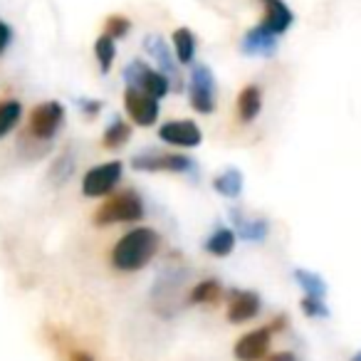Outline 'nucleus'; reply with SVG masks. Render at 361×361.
Wrapping results in <instances>:
<instances>
[{"label":"nucleus","instance_id":"obj_1","mask_svg":"<svg viewBox=\"0 0 361 361\" xmlns=\"http://www.w3.org/2000/svg\"><path fill=\"white\" fill-rule=\"evenodd\" d=\"M159 233L154 228H134L129 231L111 250V265L121 272H136L154 260L159 250Z\"/></svg>","mask_w":361,"mask_h":361},{"label":"nucleus","instance_id":"obj_2","mask_svg":"<svg viewBox=\"0 0 361 361\" xmlns=\"http://www.w3.org/2000/svg\"><path fill=\"white\" fill-rule=\"evenodd\" d=\"M144 218V201L136 191H124L111 196L109 201H104L99 208L94 211L92 221L97 228L104 226H116V223H134Z\"/></svg>","mask_w":361,"mask_h":361},{"label":"nucleus","instance_id":"obj_3","mask_svg":"<svg viewBox=\"0 0 361 361\" xmlns=\"http://www.w3.org/2000/svg\"><path fill=\"white\" fill-rule=\"evenodd\" d=\"M62 121H65V106L60 102L50 99L37 104L35 109L30 111V121H27V134H23L25 139H35L40 144L50 141L52 136L60 131ZM47 146V144H45Z\"/></svg>","mask_w":361,"mask_h":361},{"label":"nucleus","instance_id":"obj_4","mask_svg":"<svg viewBox=\"0 0 361 361\" xmlns=\"http://www.w3.org/2000/svg\"><path fill=\"white\" fill-rule=\"evenodd\" d=\"M124 82L129 90L144 92L151 99H161L171 92V82L166 80V75H161L159 70H151L141 60H134L124 67Z\"/></svg>","mask_w":361,"mask_h":361},{"label":"nucleus","instance_id":"obj_5","mask_svg":"<svg viewBox=\"0 0 361 361\" xmlns=\"http://www.w3.org/2000/svg\"><path fill=\"white\" fill-rule=\"evenodd\" d=\"M188 99L198 114H211L216 109V77L208 65H196L191 70Z\"/></svg>","mask_w":361,"mask_h":361},{"label":"nucleus","instance_id":"obj_6","mask_svg":"<svg viewBox=\"0 0 361 361\" xmlns=\"http://www.w3.org/2000/svg\"><path fill=\"white\" fill-rule=\"evenodd\" d=\"M131 166L136 171H169V173H196L193 159L183 154H156V151H144L131 159Z\"/></svg>","mask_w":361,"mask_h":361},{"label":"nucleus","instance_id":"obj_7","mask_svg":"<svg viewBox=\"0 0 361 361\" xmlns=\"http://www.w3.org/2000/svg\"><path fill=\"white\" fill-rule=\"evenodd\" d=\"M121 173H124V166L121 161H106V164H99L94 169H90L85 173V180H82V193L90 198H102L111 191L121 180Z\"/></svg>","mask_w":361,"mask_h":361},{"label":"nucleus","instance_id":"obj_8","mask_svg":"<svg viewBox=\"0 0 361 361\" xmlns=\"http://www.w3.org/2000/svg\"><path fill=\"white\" fill-rule=\"evenodd\" d=\"M270 344L272 331L267 326H260V329H252L245 336H240L233 346V354L238 361H262L270 351Z\"/></svg>","mask_w":361,"mask_h":361},{"label":"nucleus","instance_id":"obj_9","mask_svg":"<svg viewBox=\"0 0 361 361\" xmlns=\"http://www.w3.org/2000/svg\"><path fill=\"white\" fill-rule=\"evenodd\" d=\"M260 295L252 290H233L231 302H228V322L231 324H243L260 314Z\"/></svg>","mask_w":361,"mask_h":361},{"label":"nucleus","instance_id":"obj_10","mask_svg":"<svg viewBox=\"0 0 361 361\" xmlns=\"http://www.w3.org/2000/svg\"><path fill=\"white\" fill-rule=\"evenodd\" d=\"M124 106L129 111V116L136 121L139 126H154L159 119V102L151 99L144 92H136L126 87L124 92Z\"/></svg>","mask_w":361,"mask_h":361},{"label":"nucleus","instance_id":"obj_11","mask_svg":"<svg viewBox=\"0 0 361 361\" xmlns=\"http://www.w3.org/2000/svg\"><path fill=\"white\" fill-rule=\"evenodd\" d=\"M159 139L171 146H183V149H196L203 141V134L193 121H169L159 129Z\"/></svg>","mask_w":361,"mask_h":361},{"label":"nucleus","instance_id":"obj_12","mask_svg":"<svg viewBox=\"0 0 361 361\" xmlns=\"http://www.w3.org/2000/svg\"><path fill=\"white\" fill-rule=\"evenodd\" d=\"M144 50L149 52V55L156 60V65L161 67V75H166V80H169V82H176L173 90H176V92L183 90V85H180V77H178V62L173 60L171 50L166 47L164 37L149 35V37L144 40Z\"/></svg>","mask_w":361,"mask_h":361},{"label":"nucleus","instance_id":"obj_13","mask_svg":"<svg viewBox=\"0 0 361 361\" xmlns=\"http://www.w3.org/2000/svg\"><path fill=\"white\" fill-rule=\"evenodd\" d=\"M240 50L250 57H272L277 52V35L260 23L257 27L245 32V37L240 42Z\"/></svg>","mask_w":361,"mask_h":361},{"label":"nucleus","instance_id":"obj_14","mask_svg":"<svg viewBox=\"0 0 361 361\" xmlns=\"http://www.w3.org/2000/svg\"><path fill=\"white\" fill-rule=\"evenodd\" d=\"M262 8H265V20H262V25L267 27V30H272L275 35H282V32H287L292 27V23H295V16H292V11L287 8V3H282V0H260Z\"/></svg>","mask_w":361,"mask_h":361},{"label":"nucleus","instance_id":"obj_15","mask_svg":"<svg viewBox=\"0 0 361 361\" xmlns=\"http://www.w3.org/2000/svg\"><path fill=\"white\" fill-rule=\"evenodd\" d=\"M260 109H262L260 87H255V85L245 87V90L238 94V116H240V121H245V124L255 121L257 114H260Z\"/></svg>","mask_w":361,"mask_h":361},{"label":"nucleus","instance_id":"obj_16","mask_svg":"<svg viewBox=\"0 0 361 361\" xmlns=\"http://www.w3.org/2000/svg\"><path fill=\"white\" fill-rule=\"evenodd\" d=\"M231 216H233V223H235L238 233L243 235V240L260 243L267 238V221H262V218L250 221V218H245L240 211H231Z\"/></svg>","mask_w":361,"mask_h":361},{"label":"nucleus","instance_id":"obj_17","mask_svg":"<svg viewBox=\"0 0 361 361\" xmlns=\"http://www.w3.org/2000/svg\"><path fill=\"white\" fill-rule=\"evenodd\" d=\"M173 52H176V62L178 65H191L193 57H196V37L188 27H178L173 30Z\"/></svg>","mask_w":361,"mask_h":361},{"label":"nucleus","instance_id":"obj_18","mask_svg":"<svg viewBox=\"0 0 361 361\" xmlns=\"http://www.w3.org/2000/svg\"><path fill=\"white\" fill-rule=\"evenodd\" d=\"M221 297H223L221 282H218L216 277H208V280L198 282V285L193 287L191 295H188V302H191V305H216Z\"/></svg>","mask_w":361,"mask_h":361},{"label":"nucleus","instance_id":"obj_19","mask_svg":"<svg viewBox=\"0 0 361 361\" xmlns=\"http://www.w3.org/2000/svg\"><path fill=\"white\" fill-rule=\"evenodd\" d=\"M233 247H235V231H231V228H216L206 240V250L216 257L231 255Z\"/></svg>","mask_w":361,"mask_h":361},{"label":"nucleus","instance_id":"obj_20","mask_svg":"<svg viewBox=\"0 0 361 361\" xmlns=\"http://www.w3.org/2000/svg\"><path fill=\"white\" fill-rule=\"evenodd\" d=\"M213 188H216L221 196L226 198H240L243 193V173L238 169H228L223 173L216 176L213 180Z\"/></svg>","mask_w":361,"mask_h":361},{"label":"nucleus","instance_id":"obj_21","mask_svg":"<svg viewBox=\"0 0 361 361\" xmlns=\"http://www.w3.org/2000/svg\"><path fill=\"white\" fill-rule=\"evenodd\" d=\"M131 139V126L126 124L124 119H119V116H114L111 119V124L106 126L104 136H102V144H104V149H121V146L126 144V141Z\"/></svg>","mask_w":361,"mask_h":361},{"label":"nucleus","instance_id":"obj_22","mask_svg":"<svg viewBox=\"0 0 361 361\" xmlns=\"http://www.w3.org/2000/svg\"><path fill=\"white\" fill-rule=\"evenodd\" d=\"M23 116V106L18 99H0V139L11 134Z\"/></svg>","mask_w":361,"mask_h":361},{"label":"nucleus","instance_id":"obj_23","mask_svg":"<svg viewBox=\"0 0 361 361\" xmlns=\"http://www.w3.org/2000/svg\"><path fill=\"white\" fill-rule=\"evenodd\" d=\"M295 280H297V285L305 290L307 297H317V300H324L326 297V282L322 280L319 275H314V272L295 270Z\"/></svg>","mask_w":361,"mask_h":361},{"label":"nucleus","instance_id":"obj_24","mask_svg":"<svg viewBox=\"0 0 361 361\" xmlns=\"http://www.w3.org/2000/svg\"><path fill=\"white\" fill-rule=\"evenodd\" d=\"M94 55H97V62H99L102 72L106 75V72L111 70V62H114V57H116L114 40H111L109 35H99L94 42Z\"/></svg>","mask_w":361,"mask_h":361},{"label":"nucleus","instance_id":"obj_25","mask_svg":"<svg viewBox=\"0 0 361 361\" xmlns=\"http://www.w3.org/2000/svg\"><path fill=\"white\" fill-rule=\"evenodd\" d=\"M104 27H106L104 35H109L111 40H119V37L129 35L131 20H129V18H124V16H109V18H106V23H104Z\"/></svg>","mask_w":361,"mask_h":361},{"label":"nucleus","instance_id":"obj_26","mask_svg":"<svg viewBox=\"0 0 361 361\" xmlns=\"http://www.w3.org/2000/svg\"><path fill=\"white\" fill-rule=\"evenodd\" d=\"M72 171H75V159H72V156L67 154V156H60V159L55 161V166H52L50 176L55 178V183H62V180L70 178Z\"/></svg>","mask_w":361,"mask_h":361},{"label":"nucleus","instance_id":"obj_27","mask_svg":"<svg viewBox=\"0 0 361 361\" xmlns=\"http://www.w3.org/2000/svg\"><path fill=\"white\" fill-rule=\"evenodd\" d=\"M302 312L307 317H329V310H326L324 300H317V297H307L302 300Z\"/></svg>","mask_w":361,"mask_h":361},{"label":"nucleus","instance_id":"obj_28","mask_svg":"<svg viewBox=\"0 0 361 361\" xmlns=\"http://www.w3.org/2000/svg\"><path fill=\"white\" fill-rule=\"evenodd\" d=\"M11 40H13V30H11V25H8L6 20H0V55L8 50V45H11Z\"/></svg>","mask_w":361,"mask_h":361},{"label":"nucleus","instance_id":"obj_29","mask_svg":"<svg viewBox=\"0 0 361 361\" xmlns=\"http://www.w3.org/2000/svg\"><path fill=\"white\" fill-rule=\"evenodd\" d=\"M80 109H82V114L94 116L97 111L102 109V102H97V99H82V102H80Z\"/></svg>","mask_w":361,"mask_h":361},{"label":"nucleus","instance_id":"obj_30","mask_svg":"<svg viewBox=\"0 0 361 361\" xmlns=\"http://www.w3.org/2000/svg\"><path fill=\"white\" fill-rule=\"evenodd\" d=\"M262 361H297L292 351H280V354H272V356H265Z\"/></svg>","mask_w":361,"mask_h":361},{"label":"nucleus","instance_id":"obj_31","mask_svg":"<svg viewBox=\"0 0 361 361\" xmlns=\"http://www.w3.org/2000/svg\"><path fill=\"white\" fill-rule=\"evenodd\" d=\"M285 326H287V314H282V317H275V322H272L267 329H270V331H282Z\"/></svg>","mask_w":361,"mask_h":361},{"label":"nucleus","instance_id":"obj_32","mask_svg":"<svg viewBox=\"0 0 361 361\" xmlns=\"http://www.w3.org/2000/svg\"><path fill=\"white\" fill-rule=\"evenodd\" d=\"M70 361H94V356H92L90 351H72Z\"/></svg>","mask_w":361,"mask_h":361},{"label":"nucleus","instance_id":"obj_33","mask_svg":"<svg viewBox=\"0 0 361 361\" xmlns=\"http://www.w3.org/2000/svg\"><path fill=\"white\" fill-rule=\"evenodd\" d=\"M351 361H361V356H359V354H354V356H351Z\"/></svg>","mask_w":361,"mask_h":361}]
</instances>
